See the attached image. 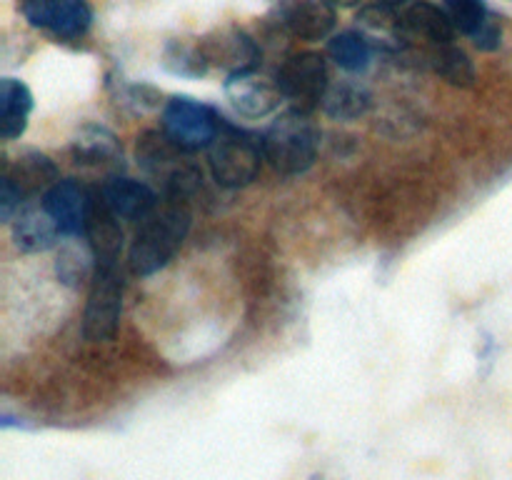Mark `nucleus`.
<instances>
[{
	"instance_id": "obj_23",
	"label": "nucleus",
	"mask_w": 512,
	"mask_h": 480,
	"mask_svg": "<svg viewBox=\"0 0 512 480\" xmlns=\"http://www.w3.org/2000/svg\"><path fill=\"white\" fill-rule=\"evenodd\" d=\"M443 3L455 30L470 35V38H475L493 20L485 0H443Z\"/></svg>"
},
{
	"instance_id": "obj_26",
	"label": "nucleus",
	"mask_w": 512,
	"mask_h": 480,
	"mask_svg": "<svg viewBox=\"0 0 512 480\" xmlns=\"http://www.w3.org/2000/svg\"><path fill=\"white\" fill-rule=\"evenodd\" d=\"M378 3L390 5V8H400V5H405V3H408V0H378Z\"/></svg>"
},
{
	"instance_id": "obj_1",
	"label": "nucleus",
	"mask_w": 512,
	"mask_h": 480,
	"mask_svg": "<svg viewBox=\"0 0 512 480\" xmlns=\"http://www.w3.org/2000/svg\"><path fill=\"white\" fill-rule=\"evenodd\" d=\"M190 225H193V213L188 208V200L168 198L160 203L148 218L140 220V230L128 253L130 270L140 278L163 270L183 248Z\"/></svg>"
},
{
	"instance_id": "obj_18",
	"label": "nucleus",
	"mask_w": 512,
	"mask_h": 480,
	"mask_svg": "<svg viewBox=\"0 0 512 480\" xmlns=\"http://www.w3.org/2000/svg\"><path fill=\"white\" fill-rule=\"evenodd\" d=\"M373 105V95L365 85L353 83V80H340L330 85L323 98V110L333 120H355L363 118Z\"/></svg>"
},
{
	"instance_id": "obj_11",
	"label": "nucleus",
	"mask_w": 512,
	"mask_h": 480,
	"mask_svg": "<svg viewBox=\"0 0 512 480\" xmlns=\"http://www.w3.org/2000/svg\"><path fill=\"white\" fill-rule=\"evenodd\" d=\"M43 205L60 225L63 235H80L85 230L90 195L78 180L65 178L50 185L43 195Z\"/></svg>"
},
{
	"instance_id": "obj_19",
	"label": "nucleus",
	"mask_w": 512,
	"mask_h": 480,
	"mask_svg": "<svg viewBox=\"0 0 512 480\" xmlns=\"http://www.w3.org/2000/svg\"><path fill=\"white\" fill-rule=\"evenodd\" d=\"M73 158L83 165L113 163L120 158V140L105 125H83L73 140Z\"/></svg>"
},
{
	"instance_id": "obj_6",
	"label": "nucleus",
	"mask_w": 512,
	"mask_h": 480,
	"mask_svg": "<svg viewBox=\"0 0 512 480\" xmlns=\"http://www.w3.org/2000/svg\"><path fill=\"white\" fill-rule=\"evenodd\" d=\"M278 83L283 98L295 105V110L310 113L315 105L323 103L328 93V63L320 53H295L278 68Z\"/></svg>"
},
{
	"instance_id": "obj_7",
	"label": "nucleus",
	"mask_w": 512,
	"mask_h": 480,
	"mask_svg": "<svg viewBox=\"0 0 512 480\" xmlns=\"http://www.w3.org/2000/svg\"><path fill=\"white\" fill-rule=\"evenodd\" d=\"M220 123L223 120H218V115L208 105L185 98V95L168 100L163 108V130L173 143H178L188 153L210 148L218 138Z\"/></svg>"
},
{
	"instance_id": "obj_15",
	"label": "nucleus",
	"mask_w": 512,
	"mask_h": 480,
	"mask_svg": "<svg viewBox=\"0 0 512 480\" xmlns=\"http://www.w3.org/2000/svg\"><path fill=\"white\" fill-rule=\"evenodd\" d=\"M95 273H98V255L90 248L88 238L65 235L55 255V275L60 283L68 288H83L85 283H93Z\"/></svg>"
},
{
	"instance_id": "obj_21",
	"label": "nucleus",
	"mask_w": 512,
	"mask_h": 480,
	"mask_svg": "<svg viewBox=\"0 0 512 480\" xmlns=\"http://www.w3.org/2000/svg\"><path fill=\"white\" fill-rule=\"evenodd\" d=\"M430 68L440 75L443 80H448L450 85H458V88H470L475 83V65L470 60V55L465 50L450 45H435V50L430 53Z\"/></svg>"
},
{
	"instance_id": "obj_5",
	"label": "nucleus",
	"mask_w": 512,
	"mask_h": 480,
	"mask_svg": "<svg viewBox=\"0 0 512 480\" xmlns=\"http://www.w3.org/2000/svg\"><path fill=\"white\" fill-rule=\"evenodd\" d=\"M123 290L125 280L118 263H98L83 313V335L90 343H108L115 338L123 315Z\"/></svg>"
},
{
	"instance_id": "obj_22",
	"label": "nucleus",
	"mask_w": 512,
	"mask_h": 480,
	"mask_svg": "<svg viewBox=\"0 0 512 480\" xmlns=\"http://www.w3.org/2000/svg\"><path fill=\"white\" fill-rule=\"evenodd\" d=\"M328 53L348 73H363L373 60V45L363 33L345 30L328 43Z\"/></svg>"
},
{
	"instance_id": "obj_10",
	"label": "nucleus",
	"mask_w": 512,
	"mask_h": 480,
	"mask_svg": "<svg viewBox=\"0 0 512 480\" xmlns=\"http://www.w3.org/2000/svg\"><path fill=\"white\" fill-rule=\"evenodd\" d=\"M280 20L290 35L300 40H323L335 28L333 0H283Z\"/></svg>"
},
{
	"instance_id": "obj_2",
	"label": "nucleus",
	"mask_w": 512,
	"mask_h": 480,
	"mask_svg": "<svg viewBox=\"0 0 512 480\" xmlns=\"http://www.w3.org/2000/svg\"><path fill=\"white\" fill-rule=\"evenodd\" d=\"M265 160L283 175H303L318 160L320 128L303 110H290L270 123L263 138Z\"/></svg>"
},
{
	"instance_id": "obj_16",
	"label": "nucleus",
	"mask_w": 512,
	"mask_h": 480,
	"mask_svg": "<svg viewBox=\"0 0 512 480\" xmlns=\"http://www.w3.org/2000/svg\"><path fill=\"white\" fill-rule=\"evenodd\" d=\"M400 20H403L405 33L428 40L433 45H450L455 40V33H458L448 13L440 10L438 5L425 3V0H415L413 5H408Z\"/></svg>"
},
{
	"instance_id": "obj_25",
	"label": "nucleus",
	"mask_w": 512,
	"mask_h": 480,
	"mask_svg": "<svg viewBox=\"0 0 512 480\" xmlns=\"http://www.w3.org/2000/svg\"><path fill=\"white\" fill-rule=\"evenodd\" d=\"M500 40H503V30H500V25L495 23V20H490V23L475 35L473 43L478 45L480 50H495L500 48Z\"/></svg>"
},
{
	"instance_id": "obj_27",
	"label": "nucleus",
	"mask_w": 512,
	"mask_h": 480,
	"mask_svg": "<svg viewBox=\"0 0 512 480\" xmlns=\"http://www.w3.org/2000/svg\"><path fill=\"white\" fill-rule=\"evenodd\" d=\"M335 5H355V3H360V0H333Z\"/></svg>"
},
{
	"instance_id": "obj_12",
	"label": "nucleus",
	"mask_w": 512,
	"mask_h": 480,
	"mask_svg": "<svg viewBox=\"0 0 512 480\" xmlns=\"http://www.w3.org/2000/svg\"><path fill=\"white\" fill-rule=\"evenodd\" d=\"M10 233H13L15 248L23 253H45L58 245L63 230L45 205H25L15 213Z\"/></svg>"
},
{
	"instance_id": "obj_14",
	"label": "nucleus",
	"mask_w": 512,
	"mask_h": 480,
	"mask_svg": "<svg viewBox=\"0 0 512 480\" xmlns=\"http://www.w3.org/2000/svg\"><path fill=\"white\" fill-rule=\"evenodd\" d=\"M83 235L98 255V263H118L120 250H123V228H120V218L108 208L103 195L90 198Z\"/></svg>"
},
{
	"instance_id": "obj_3",
	"label": "nucleus",
	"mask_w": 512,
	"mask_h": 480,
	"mask_svg": "<svg viewBox=\"0 0 512 480\" xmlns=\"http://www.w3.org/2000/svg\"><path fill=\"white\" fill-rule=\"evenodd\" d=\"M188 150L180 148L178 143L168 138V133H158V130H148L138 138V148H135V158H138L140 168L148 170L158 180H163V188L168 198L188 200L195 190L200 188V170L185 158Z\"/></svg>"
},
{
	"instance_id": "obj_9",
	"label": "nucleus",
	"mask_w": 512,
	"mask_h": 480,
	"mask_svg": "<svg viewBox=\"0 0 512 480\" xmlns=\"http://www.w3.org/2000/svg\"><path fill=\"white\" fill-rule=\"evenodd\" d=\"M225 95H228L230 105L238 110L243 118H265V115L273 113L280 105V93L278 83H268V80L258 78L253 70H245V73H233L225 80Z\"/></svg>"
},
{
	"instance_id": "obj_17",
	"label": "nucleus",
	"mask_w": 512,
	"mask_h": 480,
	"mask_svg": "<svg viewBox=\"0 0 512 480\" xmlns=\"http://www.w3.org/2000/svg\"><path fill=\"white\" fill-rule=\"evenodd\" d=\"M30 110H33V93L23 80H0V138L15 140L28 128Z\"/></svg>"
},
{
	"instance_id": "obj_4",
	"label": "nucleus",
	"mask_w": 512,
	"mask_h": 480,
	"mask_svg": "<svg viewBox=\"0 0 512 480\" xmlns=\"http://www.w3.org/2000/svg\"><path fill=\"white\" fill-rule=\"evenodd\" d=\"M263 158V143L228 123H220L218 138L208 148L210 173L223 188H243L253 183Z\"/></svg>"
},
{
	"instance_id": "obj_13",
	"label": "nucleus",
	"mask_w": 512,
	"mask_h": 480,
	"mask_svg": "<svg viewBox=\"0 0 512 480\" xmlns=\"http://www.w3.org/2000/svg\"><path fill=\"white\" fill-rule=\"evenodd\" d=\"M108 208L118 215L120 220H145L155 208H158V195L148 183L115 175L105 180L100 190Z\"/></svg>"
},
{
	"instance_id": "obj_8",
	"label": "nucleus",
	"mask_w": 512,
	"mask_h": 480,
	"mask_svg": "<svg viewBox=\"0 0 512 480\" xmlns=\"http://www.w3.org/2000/svg\"><path fill=\"white\" fill-rule=\"evenodd\" d=\"M20 10L28 25L58 40L83 38L93 25V8L88 0H23Z\"/></svg>"
},
{
	"instance_id": "obj_20",
	"label": "nucleus",
	"mask_w": 512,
	"mask_h": 480,
	"mask_svg": "<svg viewBox=\"0 0 512 480\" xmlns=\"http://www.w3.org/2000/svg\"><path fill=\"white\" fill-rule=\"evenodd\" d=\"M10 180L23 190V195L30 193H38L40 188L48 190L50 185L58 183V168L53 165V160L48 155H40V153H28L23 158H18V163L10 165L5 170Z\"/></svg>"
},
{
	"instance_id": "obj_24",
	"label": "nucleus",
	"mask_w": 512,
	"mask_h": 480,
	"mask_svg": "<svg viewBox=\"0 0 512 480\" xmlns=\"http://www.w3.org/2000/svg\"><path fill=\"white\" fill-rule=\"evenodd\" d=\"M23 198V190H20L8 175H3V178H0V218H3L5 223H10V220L15 218Z\"/></svg>"
}]
</instances>
